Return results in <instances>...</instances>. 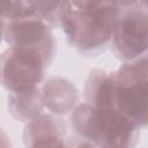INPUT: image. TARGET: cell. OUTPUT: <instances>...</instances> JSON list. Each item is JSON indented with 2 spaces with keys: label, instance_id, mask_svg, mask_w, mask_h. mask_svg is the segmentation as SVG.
I'll use <instances>...</instances> for the list:
<instances>
[{
  "label": "cell",
  "instance_id": "8fae6325",
  "mask_svg": "<svg viewBox=\"0 0 148 148\" xmlns=\"http://www.w3.org/2000/svg\"><path fill=\"white\" fill-rule=\"evenodd\" d=\"M35 14L52 29L58 24L62 1H29Z\"/></svg>",
  "mask_w": 148,
  "mask_h": 148
},
{
  "label": "cell",
  "instance_id": "2e32d148",
  "mask_svg": "<svg viewBox=\"0 0 148 148\" xmlns=\"http://www.w3.org/2000/svg\"><path fill=\"white\" fill-rule=\"evenodd\" d=\"M98 148H109V147H106V146H99Z\"/></svg>",
  "mask_w": 148,
  "mask_h": 148
},
{
  "label": "cell",
  "instance_id": "4fadbf2b",
  "mask_svg": "<svg viewBox=\"0 0 148 148\" xmlns=\"http://www.w3.org/2000/svg\"><path fill=\"white\" fill-rule=\"evenodd\" d=\"M5 24H6V20H5V17H3V15H2V13H1V10H0V43H1L2 38H3Z\"/></svg>",
  "mask_w": 148,
  "mask_h": 148
},
{
  "label": "cell",
  "instance_id": "5b68a950",
  "mask_svg": "<svg viewBox=\"0 0 148 148\" xmlns=\"http://www.w3.org/2000/svg\"><path fill=\"white\" fill-rule=\"evenodd\" d=\"M3 39L9 47L36 50L52 61L56 40L52 28L36 14L6 21Z\"/></svg>",
  "mask_w": 148,
  "mask_h": 148
},
{
  "label": "cell",
  "instance_id": "7a4b0ae2",
  "mask_svg": "<svg viewBox=\"0 0 148 148\" xmlns=\"http://www.w3.org/2000/svg\"><path fill=\"white\" fill-rule=\"evenodd\" d=\"M113 75L117 111L143 130L147 125L148 102L147 56L123 62Z\"/></svg>",
  "mask_w": 148,
  "mask_h": 148
},
{
  "label": "cell",
  "instance_id": "6da1fadb",
  "mask_svg": "<svg viewBox=\"0 0 148 148\" xmlns=\"http://www.w3.org/2000/svg\"><path fill=\"white\" fill-rule=\"evenodd\" d=\"M120 10V1H62L58 24L72 49L96 56L110 44Z\"/></svg>",
  "mask_w": 148,
  "mask_h": 148
},
{
  "label": "cell",
  "instance_id": "277c9868",
  "mask_svg": "<svg viewBox=\"0 0 148 148\" xmlns=\"http://www.w3.org/2000/svg\"><path fill=\"white\" fill-rule=\"evenodd\" d=\"M50 60L39 51L8 47L1 57V83L8 94H24L39 89Z\"/></svg>",
  "mask_w": 148,
  "mask_h": 148
},
{
  "label": "cell",
  "instance_id": "9a60e30c",
  "mask_svg": "<svg viewBox=\"0 0 148 148\" xmlns=\"http://www.w3.org/2000/svg\"><path fill=\"white\" fill-rule=\"evenodd\" d=\"M1 69H2V65H1V57H0V83H1V79H2V74H1Z\"/></svg>",
  "mask_w": 148,
  "mask_h": 148
},
{
  "label": "cell",
  "instance_id": "30bf717a",
  "mask_svg": "<svg viewBox=\"0 0 148 148\" xmlns=\"http://www.w3.org/2000/svg\"><path fill=\"white\" fill-rule=\"evenodd\" d=\"M43 110L39 89L24 94H8V112L17 121L27 124Z\"/></svg>",
  "mask_w": 148,
  "mask_h": 148
},
{
  "label": "cell",
  "instance_id": "8992f818",
  "mask_svg": "<svg viewBox=\"0 0 148 148\" xmlns=\"http://www.w3.org/2000/svg\"><path fill=\"white\" fill-rule=\"evenodd\" d=\"M65 138V123L51 113H39L25 124L23 131L25 148H68Z\"/></svg>",
  "mask_w": 148,
  "mask_h": 148
},
{
  "label": "cell",
  "instance_id": "7c38bea8",
  "mask_svg": "<svg viewBox=\"0 0 148 148\" xmlns=\"http://www.w3.org/2000/svg\"><path fill=\"white\" fill-rule=\"evenodd\" d=\"M0 148H10L9 138L2 128H0Z\"/></svg>",
  "mask_w": 148,
  "mask_h": 148
},
{
  "label": "cell",
  "instance_id": "52a82bcc",
  "mask_svg": "<svg viewBox=\"0 0 148 148\" xmlns=\"http://www.w3.org/2000/svg\"><path fill=\"white\" fill-rule=\"evenodd\" d=\"M43 109L57 117L71 113L79 104V91L72 81L62 76H50L39 87Z\"/></svg>",
  "mask_w": 148,
  "mask_h": 148
},
{
  "label": "cell",
  "instance_id": "5bb4252c",
  "mask_svg": "<svg viewBox=\"0 0 148 148\" xmlns=\"http://www.w3.org/2000/svg\"><path fill=\"white\" fill-rule=\"evenodd\" d=\"M74 148H98V146L94 145V143H90L88 141H81L79 145H76Z\"/></svg>",
  "mask_w": 148,
  "mask_h": 148
},
{
  "label": "cell",
  "instance_id": "9c48e42d",
  "mask_svg": "<svg viewBox=\"0 0 148 148\" xmlns=\"http://www.w3.org/2000/svg\"><path fill=\"white\" fill-rule=\"evenodd\" d=\"M86 103L92 105L102 113L116 112L114 103V75L113 72L92 69L84 86Z\"/></svg>",
  "mask_w": 148,
  "mask_h": 148
},
{
  "label": "cell",
  "instance_id": "3957f363",
  "mask_svg": "<svg viewBox=\"0 0 148 148\" xmlns=\"http://www.w3.org/2000/svg\"><path fill=\"white\" fill-rule=\"evenodd\" d=\"M120 6L110 44L114 56L123 62H128L147 56V3L120 1Z\"/></svg>",
  "mask_w": 148,
  "mask_h": 148
},
{
  "label": "cell",
  "instance_id": "ba28073f",
  "mask_svg": "<svg viewBox=\"0 0 148 148\" xmlns=\"http://www.w3.org/2000/svg\"><path fill=\"white\" fill-rule=\"evenodd\" d=\"M71 125L83 141L101 146L106 128V114L83 102L71 112Z\"/></svg>",
  "mask_w": 148,
  "mask_h": 148
}]
</instances>
